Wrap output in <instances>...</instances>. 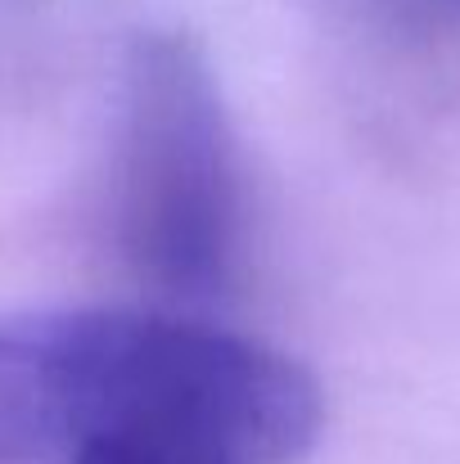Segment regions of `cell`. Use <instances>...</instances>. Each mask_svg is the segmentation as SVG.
Segmentation results:
<instances>
[{
  "label": "cell",
  "mask_w": 460,
  "mask_h": 464,
  "mask_svg": "<svg viewBox=\"0 0 460 464\" xmlns=\"http://www.w3.org/2000/svg\"><path fill=\"white\" fill-rule=\"evenodd\" d=\"M113 167V235L136 280L167 303H212L235 276L244 194L226 104L194 41H136Z\"/></svg>",
  "instance_id": "1"
},
{
  "label": "cell",
  "mask_w": 460,
  "mask_h": 464,
  "mask_svg": "<svg viewBox=\"0 0 460 464\" xmlns=\"http://www.w3.org/2000/svg\"><path fill=\"white\" fill-rule=\"evenodd\" d=\"M64 464H235L230 456L176 438V433H158V429H122V433H100L91 442H82Z\"/></svg>",
  "instance_id": "2"
},
{
  "label": "cell",
  "mask_w": 460,
  "mask_h": 464,
  "mask_svg": "<svg viewBox=\"0 0 460 464\" xmlns=\"http://www.w3.org/2000/svg\"><path fill=\"white\" fill-rule=\"evenodd\" d=\"M384 23L397 36H438L460 23V0H325Z\"/></svg>",
  "instance_id": "3"
}]
</instances>
